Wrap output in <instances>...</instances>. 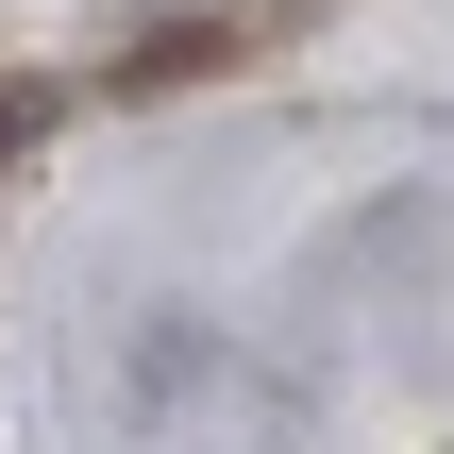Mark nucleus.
<instances>
[]
</instances>
